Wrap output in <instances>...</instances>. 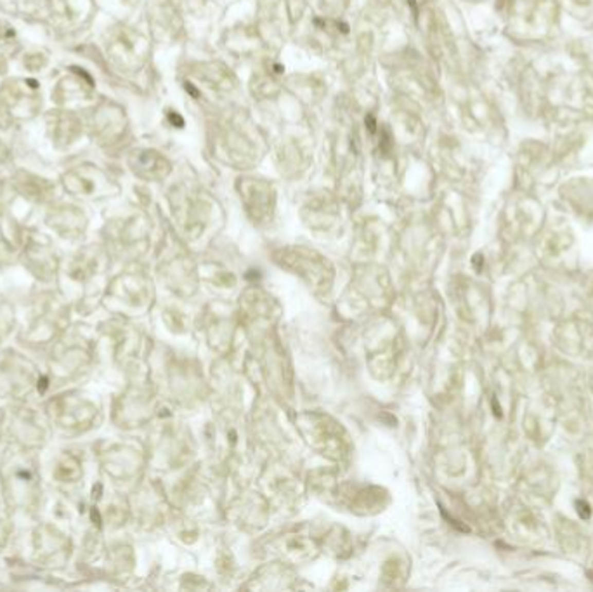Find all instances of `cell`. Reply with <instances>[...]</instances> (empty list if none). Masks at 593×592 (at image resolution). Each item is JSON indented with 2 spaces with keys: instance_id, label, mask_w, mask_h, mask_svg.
<instances>
[{
  "instance_id": "6da1fadb",
  "label": "cell",
  "mask_w": 593,
  "mask_h": 592,
  "mask_svg": "<svg viewBox=\"0 0 593 592\" xmlns=\"http://www.w3.org/2000/svg\"><path fill=\"white\" fill-rule=\"evenodd\" d=\"M368 125H370V127H368V129H370L371 132H375V127H376V125H375V120H373V116H368Z\"/></svg>"
}]
</instances>
